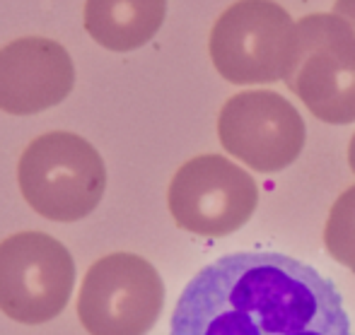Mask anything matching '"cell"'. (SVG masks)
<instances>
[{
	"instance_id": "obj_1",
	"label": "cell",
	"mask_w": 355,
	"mask_h": 335,
	"mask_svg": "<svg viewBox=\"0 0 355 335\" xmlns=\"http://www.w3.org/2000/svg\"><path fill=\"white\" fill-rule=\"evenodd\" d=\"M169 335H353V328L338 287L314 266L242 251L189 280Z\"/></svg>"
},
{
	"instance_id": "obj_2",
	"label": "cell",
	"mask_w": 355,
	"mask_h": 335,
	"mask_svg": "<svg viewBox=\"0 0 355 335\" xmlns=\"http://www.w3.org/2000/svg\"><path fill=\"white\" fill-rule=\"evenodd\" d=\"M17 181L34 212L75 222L94 212L107 191V167L92 143L68 131L34 138L17 164Z\"/></svg>"
},
{
	"instance_id": "obj_3",
	"label": "cell",
	"mask_w": 355,
	"mask_h": 335,
	"mask_svg": "<svg viewBox=\"0 0 355 335\" xmlns=\"http://www.w3.org/2000/svg\"><path fill=\"white\" fill-rule=\"evenodd\" d=\"M285 84L324 123H355V29L336 12L295 22Z\"/></svg>"
},
{
	"instance_id": "obj_4",
	"label": "cell",
	"mask_w": 355,
	"mask_h": 335,
	"mask_svg": "<svg viewBox=\"0 0 355 335\" xmlns=\"http://www.w3.org/2000/svg\"><path fill=\"white\" fill-rule=\"evenodd\" d=\"M295 22L273 0H237L211 29V61L232 84L285 80L293 61Z\"/></svg>"
},
{
	"instance_id": "obj_5",
	"label": "cell",
	"mask_w": 355,
	"mask_h": 335,
	"mask_svg": "<svg viewBox=\"0 0 355 335\" xmlns=\"http://www.w3.org/2000/svg\"><path fill=\"white\" fill-rule=\"evenodd\" d=\"M75 284L73 256L44 232H19L0 242V311L24 326L56 318Z\"/></svg>"
},
{
	"instance_id": "obj_6",
	"label": "cell",
	"mask_w": 355,
	"mask_h": 335,
	"mask_svg": "<svg viewBox=\"0 0 355 335\" xmlns=\"http://www.w3.org/2000/svg\"><path fill=\"white\" fill-rule=\"evenodd\" d=\"M164 307V282L136 253H112L87 270L78 316L89 335H148Z\"/></svg>"
},
{
	"instance_id": "obj_7",
	"label": "cell",
	"mask_w": 355,
	"mask_h": 335,
	"mask_svg": "<svg viewBox=\"0 0 355 335\" xmlns=\"http://www.w3.org/2000/svg\"><path fill=\"white\" fill-rule=\"evenodd\" d=\"M177 227L198 237H227L252 219L259 186L223 154H198L177 169L167 191Z\"/></svg>"
},
{
	"instance_id": "obj_8",
	"label": "cell",
	"mask_w": 355,
	"mask_h": 335,
	"mask_svg": "<svg viewBox=\"0 0 355 335\" xmlns=\"http://www.w3.org/2000/svg\"><path fill=\"white\" fill-rule=\"evenodd\" d=\"M218 138L220 145L247 167L259 174H276L300 157L307 128L295 104L283 94L247 89L223 104Z\"/></svg>"
},
{
	"instance_id": "obj_9",
	"label": "cell",
	"mask_w": 355,
	"mask_h": 335,
	"mask_svg": "<svg viewBox=\"0 0 355 335\" xmlns=\"http://www.w3.org/2000/svg\"><path fill=\"white\" fill-rule=\"evenodd\" d=\"M73 58L58 42L22 37L0 48V111L32 116L73 92Z\"/></svg>"
},
{
	"instance_id": "obj_10",
	"label": "cell",
	"mask_w": 355,
	"mask_h": 335,
	"mask_svg": "<svg viewBox=\"0 0 355 335\" xmlns=\"http://www.w3.org/2000/svg\"><path fill=\"white\" fill-rule=\"evenodd\" d=\"M167 0H87L85 29L109 51L126 53L145 46L159 32Z\"/></svg>"
},
{
	"instance_id": "obj_11",
	"label": "cell",
	"mask_w": 355,
	"mask_h": 335,
	"mask_svg": "<svg viewBox=\"0 0 355 335\" xmlns=\"http://www.w3.org/2000/svg\"><path fill=\"white\" fill-rule=\"evenodd\" d=\"M329 256L355 273V183L334 201L324 227Z\"/></svg>"
},
{
	"instance_id": "obj_12",
	"label": "cell",
	"mask_w": 355,
	"mask_h": 335,
	"mask_svg": "<svg viewBox=\"0 0 355 335\" xmlns=\"http://www.w3.org/2000/svg\"><path fill=\"white\" fill-rule=\"evenodd\" d=\"M334 12L346 19L355 29V0H336V3H334Z\"/></svg>"
},
{
	"instance_id": "obj_13",
	"label": "cell",
	"mask_w": 355,
	"mask_h": 335,
	"mask_svg": "<svg viewBox=\"0 0 355 335\" xmlns=\"http://www.w3.org/2000/svg\"><path fill=\"white\" fill-rule=\"evenodd\" d=\"M348 164H351V169L355 174V133H353L351 143H348Z\"/></svg>"
}]
</instances>
